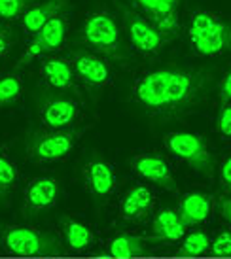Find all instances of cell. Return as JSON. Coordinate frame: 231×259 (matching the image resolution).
Returning <instances> with one entry per match:
<instances>
[{
    "label": "cell",
    "mask_w": 231,
    "mask_h": 259,
    "mask_svg": "<svg viewBox=\"0 0 231 259\" xmlns=\"http://www.w3.org/2000/svg\"><path fill=\"white\" fill-rule=\"evenodd\" d=\"M210 81L203 68L159 66L140 72L131 83V97L156 117H180L201 102Z\"/></svg>",
    "instance_id": "6da1fadb"
},
{
    "label": "cell",
    "mask_w": 231,
    "mask_h": 259,
    "mask_svg": "<svg viewBox=\"0 0 231 259\" xmlns=\"http://www.w3.org/2000/svg\"><path fill=\"white\" fill-rule=\"evenodd\" d=\"M188 38L194 50L203 57H220L231 53V21L209 10L191 15Z\"/></svg>",
    "instance_id": "7a4b0ae2"
},
{
    "label": "cell",
    "mask_w": 231,
    "mask_h": 259,
    "mask_svg": "<svg viewBox=\"0 0 231 259\" xmlns=\"http://www.w3.org/2000/svg\"><path fill=\"white\" fill-rule=\"evenodd\" d=\"M82 40L102 57L112 59L114 63H125V48L120 29L112 15L106 12H95L87 15L82 27Z\"/></svg>",
    "instance_id": "3957f363"
},
{
    "label": "cell",
    "mask_w": 231,
    "mask_h": 259,
    "mask_svg": "<svg viewBox=\"0 0 231 259\" xmlns=\"http://www.w3.org/2000/svg\"><path fill=\"white\" fill-rule=\"evenodd\" d=\"M2 244L14 255H55L61 253V242L55 235L30 225H8L2 231Z\"/></svg>",
    "instance_id": "277c9868"
},
{
    "label": "cell",
    "mask_w": 231,
    "mask_h": 259,
    "mask_svg": "<svg viewBox=\"0 0 231 259\" xmlns=\"http://www.w3.org/2000/svg\"><path fill=\"white\" fill-rule=\"evenodd\" d=\"M82 137V129L68 131H36L27 140V153L34 163H55L72 153Z\"/></svg>",
    "instance_id": "5b68a950"
},
{
    "label": "cell",
    "mask_w": 231,
    "mask_h": 259,
    "mask_svg": "<svg viewBox=\"0 0 231 259\" xmlns=\"http://www.w3.org/2000/svg\"><path fill=\"white\" fill-rule=\"evenodd\" d=\"M163 142H165L169 153H173L182 163L189 165L195 172L212 176L214 157L201 135L188 133V131H174V133L167 135Z\"/></svg>",
    "instance_id": "8992f818"
},
{
    "label": "cell",
    "mask_w": 231,
    "mask_h": 259,
    "mask_svg": "<svg viewBox=\"0 0 231 259\" xmlns=\"http://www.w3.org/2000/svg\"><path fill=\"white\" fill-rule=\"evenodd\" d=\"M38 115H40L42 125L48 131L76 129V123L82 117V106L70 95H48L40 104Z\"/></svg>",
    "instance_id": "52a82bcc"
},
{
    "label": "cell",
    "mask_w": 231,
    "mask_h": 259,
    "mask_svg": "<svg viewBox=\"0 0 231 259\" xmlns=\"http://www.w3.org/2000/svg\"><path fill=\"white\" fill-rule=\"evenodd\" d=\"M123 21L133 48L142 55H158L169 42L144 15L137 14L129 8H123Z\"/></svg>",
    "instance_id": "ba28073f"
},
{
    "label": "cell",
    "mask_w": 231,
    "mask_h": 259,
    "mask_svg": "<svg viewBox=\"0 0 231 259\" xmlns=\"http://www.w3.org/2000/svg\"><path fill=\"white\" fill-rule=\"evenodd\" d=\"M66 36V25H65V17L59 14L55 17H51L50 21L44 25L42 29L38 30L36 34L32 36L30 44L25 48L23 55L17 61V68L29 65L30 61L42 57V55H48L51 51H57L63 48Z\"/></svg>",
    "instance_id": "9c48e42d"
},
{
    "label": "cell",
    "mask_w": 231,
    "mask_h": 259,
    "mask_svg": "<svg viewBox=\"0 0 231 259\" xmlns=\"http://www.w3.org/2000/svg\"><path fill=\"white\" fill-rule=\"evenodd\" d=\"M131 166L142 180L150 182V184L165 189L169 193H178L173 168L163 155H159L156 151H140L131 159Z\"/></svg>",
    "instance_id": "30bf717a"
},
{
    "label": "cell",
    "mask_w": 231,
    "mask_h": 259,
    "mask_svg": "<svg viewBox=\"0 0 231 259\" xmlns=\"http://www.w3.org/2000/svg\"><path fill=\"white\" fill-rule=\"evenodd\" d=\"M135 4L167 40L178 36L182 0H135Z\"/></svg>",
    "instance_id": "8fae6325"
},
{
    "label": "cell",
    "mask_w": 231,
    "mask_h": 259,
    "mask_svg": "<svg viewBox=\"0 0 231 259\" xmlns=\"http://www.w3.org/2000/svg\"><path fill=\"white\" fill-rule=\"evenodd\" d=\"M72 68L76 79H80L84 85L95 87V89H102V87L110 85L112 81V70L106 59L95 53V51L78 50L72 55Z\"/></svg>",
    "instance_id": "7c38bea8"
},
{
    "label": "cell",
    "mask_w": 231,
    "mask_h": 259,
    "mask_svg": "<svg viewBox=\"0 0 231 259\" xmlns=\"http://www.w3.org/2000/svg\"><path fill=\"white\" fill-rule=\"evenodd\" d=\"M82 176L86 182V187L97 201H108L114 195L118 178H115L114 166L106 159L91 157L82 166Z\"/></svg>",
    "instance_id": "4fadbf2b"
},
{
    "label": "cell",
    "mask_w": 231,
    "mask_h": 259,
    "mask_svg": "<svg viewBox=\"0 0 231 259\" xmlns=\"http://www.w3.org/2000/svg\"><path fill=\"white\" fill-rule=\"evenodd\" d=\"M59 197V180L53 176H36L29 180L23 193V208L29 214L46 212L55 206Z\"/></svg>",
    "instance_id": "5bb4252c"
},
{
    "label": "cell",
    "mask_w": 231,
    "mask_h": 259,
    "mask_svg": "<svg viewBox=\"0 0 231 259\" xmlns=\"http://www.w3.org/2000/svg\"><path fill=\"white\" fill-rule=\"evenodd\" d=\"M156 195L148 186L138 184L125 191L120 201V218L129 223H142L152 216Z\"/></svg>",
    "instance_id": "9a60e30c"
},
{
    "label": "cell",
    "mask_w": 231,
    "mask_h": 259,
    "mask_svg": "<svg viewBox=\"0 0 231 259\" xmlns=\"http://www.w3.org/2000/svg\"><path fill=\"white\" fill-rule=\"evenodd\" d=\"M214 208V197L201 191H191L180 197L178 202V216L186 227H195L201 225L210 218Z\"/></svg>",
    "instance_id": "2e32d148"
},
{
    "label": "cell",
    "mask_w": 231,
    "mask_h": 259,
    "mask_svg": "<svg viewBox=\"0 0 231 259\" xmlns=\"http://www.w3.org/2000/svg\"><path fill=\"white\" fill-rule=\"evenodd\" d=\"M40 74L44 81L57 91H70L76 87V76H74L72 61L65 57H44L40 65Z\"/></svg>",
    "instance_id": "e0dca14e"
},
{
    "label": "cell",
    "mask_w": 231,
    "mask_h": 259,
    "mask_svg": "<svg viewBox=\"0 0 231 259\" xmlns=\"http://www.w3.org/2000/svg\"><path fill=\"white\" fill-rule=\"evenodd\" d=\"M186 225L182 223L178 212L173 208H161L152 220V235L156 244H171L178 242L186 235Z\"/></svg>",
    "instance_id": "ac0fdd59"
},
{
    "label": "cell",
    "mask_w": 231,
    "mask_h": 259,
    "mask_svg": "<svg viewBox=\"0 0 231 259\" xmlns=\"http://www.w3.org/2000/svg\"><path fill=\"white\" fill-rule=\"evenodd\" d=\"M152 244H156V240L150 235L120 233L106 242V252L115 257H138L150 252Z\"/></svg>",
    "instance_id": "d6986e66"
},
{
    "label": "cell",
    "mask_w": 231,
    "mask_h": 259,
    "mask_svg": "<svg viewBox=\"0 0 231 259\" xmlns=\"http://www.w3.org/2000/svg\"><path fill=\"white\" fill-rule=\"evenodd\" d=\"M61 233L65 237L66 246L72 252L84 253L89 252L95 244V233L87 223L80 222L76 218H61Z\"/></svg>",
    "instance_id": "ffe728a7"
},
{
    "label": "cell",
    "mask_w": 231,
    "mask_h": 259,
    "mask_svg": "<svg viewBox=\"0 0 231 259\" xmlns=\"http://www.w3.org/2000/svg\"><path fill=\"white\" fill-rule=\"evenodd\" d=\"M65 4L66 0H48L44 4H36V6L29 8L21 17L23 29L30 32V34H36L51 17L61 14V10L65 8Z\"/></svg>",
    "instance_id": "44dd1931"
},
{
    "label": "cell",
    "mask_w": 231,
    "mask_h": 259,
    "mask_svg": "<svg viewBox=\"0 0 231 259\" xmlns=\"http://www.w3.org/2000/svg\"><path fill=\"white\" fill-rule=\"evenodd\" d=\"M19 184V168L8 153L0 150V201L15 191Z\"/></svg>",
    "instance_id": "7402d4cb"
},
{
    "label": "cell",
    "mask_w": 231,
    "mask_h": 259,
    "mask_svg": "<svg viewBox=\"0 0 231 259\" xmlns=\"http://www.w3.org/2000/svg\"><path fill=\"white\" fill-rule=\"evenodd\" d=\"M210 250V237L207 231H191L184 235V240L180 242L176 253L186 257H197Z\"/></svg>",
    "instance_id": "603a6c76"
},
{
    "label": "cell",
    "mask_w": 231,
    "mask_h": 259,
    "mask_svg": "<svg viewBox=\"0 0 231 259\" xmlns=\"http://www.w3.org/2000/svg\"><path fill=\"white\" fill-rule=\"evenodd\" d=\"M23 93V81L15 74H8L0 78V108L14 104Z\"/></svg>",
    "instance_id": "cb8c5ba5"
},
{
    "label": "cell",
    "mask_w": 231,
    "mask_h": 259,
    "mask_svg": "<svg viewBox=\"0 0 231 259\" xmlns=\"http://www.w3.org/2000/svg\"><path fill=\"white\" fill-rule=\"evenodd\" d=\"M34 0H0V19L14 21L17 17H23V14L32 8Z\"/></svg>",
    "instance_id": "d4e9b609"
},
{
    "label": "cell",
    "mask_w": 231,
    "mask_h": 259,
    "mask_svg": "<svg viewBox=\"0 0 231 259\" xmlns=\"http://www.w3.org/2000/svg\"><path fill=\"white\" fill-rule=\"evenodd\" d=\"M212 255L218 257H229L231 255V231H222L210 240V250Z\"/></svg>",
    "instance_id": "484cf974"
},
{
    "label": "cell",
    "mask_w": 231,
    "mask_h": 259,
    "mask_svg": "<svg viewBox=\"0 0 231 259\" xmlns=\"http://www.w3.org/2000/svg\"><path fill=\"white\" fill-rule=\"evenodd\" d=\"M216 131L225 138H231V102L224 104L218 112Z\"/></svg>",
    "instance_id": "4316f807"
},
{
    "label": "cell",
    "mask_w": 231,
    "mask_h": 259,
    "mask_svg": "<svg viewBox=\"0 0 231 259\" xmlns=\"http://www.w3.org/2000/svg\"><path fill=\"white\" fill-rule=\"evenodd\" d=\"M12 48H14V36H12V30L0 23V57L8 55V53L12 51Z\"/></svg>",
    "instance_id": "83f0119b"
},
{
    "label": "cell",
    "mask_w": 231,
    "mask_h": 259,
    "mask_svg": "<svg viewBox=\"0 0 231 259\" xmlns=\"http://www.w3.org/2000/svg\"><path fill=\"white\" fill-rule=\"evenodd\" d=\"M220 182L227 191H231V153L225 155L220 165Z\"/></svg>",
    "instance_id": "f1b7e54d"
},
{
    "label": "cell",
    "mask_w": 231,
    "mask_h": 259,
    "mask_svg": "<svg viewBox=\"0 0 231 259\" xmlns=\"http://www.w3.org/2000/svg\"><path fill=\"white\" fill-rule=\"evenodd\" d=\"M220 101L224 104L231 102V68L225 72V76L222 78V83H220Z\"/></svg>",
    "instance_id": "f546056e"
},
{
    "label": "cell",
    "mask_w": 231,
    "mask_h": 259,
    "mask_svg": "<svg viewBox=\"0 0 231 259\" xmlns=\"http://www.w3.org/2000/svg\"><path fill=\"white\" fill-rule=\"evenodd\" d=\"M220 214L224 218L225 222L231 223V199H224L222 204H220Z\"/></svg>",
    "instance_id": "4dcf8cb0"
}]
</instances>
